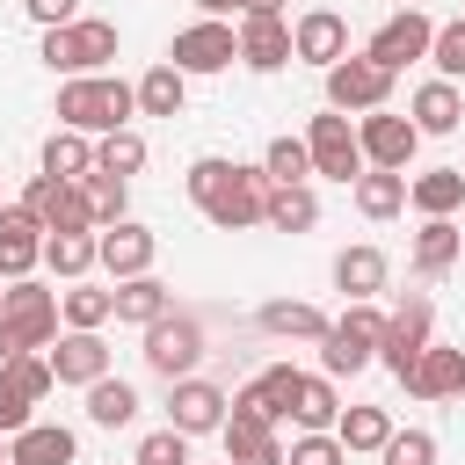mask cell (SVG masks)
I'll list each match as a JSON object with an SVG mask.
<instances>
[{"mask_svg":"<svg viewBox=\"0 0 465 465\" xmlns=\"http://www.w3.org/2000/svg\"><path fill=\"white\" fill-rule=\"evenodd\" d=\"M182 189H189V203H196V211H203L218 232H247V225H262L269 174H262V167H240V160H218V153H203V160H189Z\"/></svg>","mask_w":465,"mask_h":465,"instance_id":"cell-1","label":"cell"},{"mask_svg":"<svg viewBox=\"0 0 465 465\" xmlns=\"http://www.w3.org/2000/svg\"><path fill=\"white\" fill-rule=\"evenodd\" d=\"M51 116H58L65 131L109 138V131H124V124L138 116V94H131L116 73H73V80H58V102H51Z\"/></svg>","mask_w":465,"mask_h":465,"instance_id":"cell-2","label":"cell"},{"mask_svg":"<svg viewBox=\"0 0 465 465\" xmlns=\"http://www.w3.org/2000/svg\"><path fill=\"white\" fill-rule=\"evenodd\" d=\"M116 22H102V15H73V22H58V29H44V65L58 73V80H73V73H102L109 58H116Z\"/></svg>","mask_w":465,"mask_h":465,"instance_id":"cell-3","label":"cell"},{"mask_svg":"<svg viewBox=\"0 0 465 465\" xmlns=\"http://www.w3.org/2000/svg\"><path fill=\"white\" fill-rule=\"evenodd\" d=\"M378 334H385V312L371 298H349V312L327 320V334L312 341L320 349V371L327 378H356L363 363H378Z\"/></svg>","mask_w":465,"mask_h":465,"instance_id":"cell-4","label":"cell"},{"mask_svg":"<svg viewBox=\"0 0 465 465\" xmlns=\"http://www.w3.org/2000/svg\"><path fill=\"white\" fill-rule=\"evenodd\" d=\"M138 334H145V371L167 378V385L189 378V371L203 363V320H196V312H174V305H167V312L145 320Z\"/></svg>","mask_w":465,"mask_h":465,"instance_id":"cell-5","label":"cell"},{"mask_svg":"<svg viewBox=\"0 0 465 465\" xmlns=\"http://www.w3.org/2000/svg\"><path fill=\"white\" fill-rule=\"evenodd\" d=\"M392 80H400V73H385L371 51H341V58L327 65V109H341V116L385 109V102H392Z\"/></svg>","mask_w":465,"mask_h":465,"instance_id":"cell-6","label":"cell"},{"mask_svg":"<svg viewBox=\"0 0 465 465\" xmlns=\"http://www.w3.org/2000/svg\"><path fill=\"white\" fill-rule=\"evenodd\" d=\"M0 327L22 341V349H51L58 341V291H44L36 276H15L0 291Z\"/></svg>","mask_w":465,"mask_h":465,"instance_id":"cell-7","label":"cell"},{"mask_svg":"<svg viewBox=\"0 0 465 465\" xmlns=\"http://www.w3.org/2000/svg\"><path fill=\"white\" fill-rule=\"evenodd\" d=\"M429 327H436V305H429V291H407V298L385 312V334H378V363H385L392 378H407V371H414V356L429 349Z\"/></svg>","mask_w":465,"mask_h":465,"instance_id":"cell-8","label":"cell"},{"mask_svg":"<svg viewBox=\"0 0 465 465\" xmlns=\"http://www.w3.org/2000/svg\"><path fill=\"white\" fill-rule=\"evenodd\" d=\"M240 58V36H232V22H218V15H203V22H189V29H174V44H167V65L174 73H225Z\"/></svg>","mask_w":465,"mask_h":465,"instance_id":"cell-9","label":"cell"},{"mask_svg":"<svg viewBox=\"0 0 465 465\" xmlns=\"http://www.w3.org/2000/svg\"><path fill=\"white\" fill-rule=\"evenodd\" d=\"M429 36H436V22H429L421 7H392V15L371 29V44H363V51H371L385 73H407V65H421V58H429Z\"/></svg>","mask_w":465,"mask_h":465,"instance_id":"cell-10","label":"cell"},{"mask_svg":"<svg viewBox=\"0 0 465 465\" xmlns=\"http://www.w3.org/2000/svg\"><path fill=\"white\" fill-rule=\"evenodd\" d=\"M356 145H363V167L407 174L414 153H421V131H414L407 116H392V109H363V116H356Z\"/></svg>","mask_w":465,"mask_h":465,"instance_id":"cell-11","label":"cell"},{"mask_svg":"<svg viewBox=\"0 0 465 465\" xmlns=\"http://www.w3.org/2000/svg\"><path fill=\"white\" fill-rule=\"evenodd\" d=\"M305 153H312V174H327V182H356L363 174V145H356V124L341 109L305 124Z\"/></svg>","mask_w":465,"mask_h":465,"instance_id":"cell-12","label":"cell"},{"mask_svg":"<svg viewBox=\"0 0 465 465\" xmlns=\"http://www.w3.org/2000/svg\"><path fill=\"white\" fill-rule=\"evenodd\" d=\"M153 254H160L153 225H138V218L94 225V269H102L109 283H124V276H145V269H153Z\"/></svg>","mask_w":465,"mask_h":465,"instance_id":"cell-13","label":"cell"},{"mask_svg":"<svg viewBox=\"0 0 465 465\" xmlns=\"http://www.w3.org/2000/svg\"><path fill=\"white\" fill-rule=\"evenodd\" d=\"M225 407H232V400H225L211 378H196V371L167 385V429H182L189 443H196V436H218V429H225Z\"/></svg>","mask_w":465,"mask_h":465,"instance_id":"cell-14","label":"cell"},{"mask_svg":"<svg viewBox=\"0 0 465 465\" xmlns=\"http://www.w3.org/2000/svg\"><path fill=\"white\" fill-rule=\"evenodd\" d=\"M44 356H51V378H58V385H80V392L109 371V341H102V327H65Z\"/></svg>","mask_w":465,"mask_h":465,"instance_id":"cell-15","label":"cell"},{"mask_svg":"<svg viewBox=\"0 0 465 465\" xmlns=\"http://www.w3.org/2000/svg\"><path fill=\"white\" fill-rule=\"evenodd\" d=\"M44 269V218L22 203H0V283Z\"/></svg>","mask_w":465,"mask_h":465,"instance_id":"cell-16","label":"cell"},{"mask_svg":"<svg viewBox=\"0 0 465 465\" xmlns=\"http://www.w3.org/2000/svg\"><path fill=\"white\" fill-rule=\"evenodd\" d=\"M232 36H240V65L247 73H283L291 65V22L283 15H240Z\"/></svg>","mask_w":465,"mask_h":465,"instance_id":"cell-17","label":"cell"},{"mask_svg":"<svg viewBox=\"0 0 465 465\" xmlns=\"http://www.w3.org/2000/svg\"><path fill=\"white\" fill-rule=\"evenodd\" d=\"M341 51H349V22H341L334 7H305V15L291 22V58H305V65L327 73Z\"/></svg>","mask_w":465,"mask_h":465,"instance_id":"cell-18","label":"cell"},{"mask_svg":"<svg viewBox=\"0 0 465 465\" xmlns=\"http://www.w3.org/2000/svg\"><path fill=\"white\" fill-rule=\"evenodd\" d=\"M291 392H298V363H262V371L232 392V407L254 414V421H291Z\"/></svg>","mask_w":465,"mask_h":465,"instance_id":"cell-19","label":"cell"},{"mask_svg":"<svg viewBox=\"0 0 465 465\" xmlns=\"http://www.w3.org/2000/svg\"><path fill=\"white\" fill-rule=\"evenodd\" d=\"M400 385H407L414 400H458V392H465V349H450V341H429Z\"/></svg>","mask_w":465,"mask_h":465,"instance_id":"cell-20","label":"cell"},{"mask_svg":"<svg viewBox=\"0 0 465 465\" xmlns=\"http://www.w3.org/2000/svg\"><path fill=\"white\" fill-rule=\"evenodd\" d=\"M225 465H283V436H276V421H254V414H240V407H225Z\"/></svg>","mask_w":465,"mask_h":465,"instance_id":"cell-21","label":"cell"},{"mask_svg":"<svg viewBox=\"0 0 465 465\" xmlns=\"http://www.w3.org/2000/svg\"><path fill=\"white\" fill-rule=\"evenodd\" d=\"M407 124H414L421 138H450V131L465 124V94H458V80H421L414 102H407Z\"/></svg>","mask_w":465,"mask_h":465,"instance_id":"cell-22","label":"cell"},{"mask_svg":"<svg viewBox=\"0 0 465 465\" xmlns=\"http://www.w3.org/2000/svg\"><path fill=\"white\" fill-rule=\"evenodd\" d=\"M73 450H80V436L65 421H29L7 436V465H73Z\"/></svg>","mask_w":465,"mask_h":465,"instance_id":"cell-23","label":"cell"},{"mask_svg":"<svg viewBox=\"0 0 465 465\" xmlns=\"http://www.w3.org/2000/svg\"><path fill=\"white\" fill-rule=\"evenodd\" d=\"M262 225H269V232H312V225H320V196H312V182H269V196H262Z\"/></svg>","mask_w":465,"mask_h":465,"instance_id":"cell-24","label":"cell"},{"mask_svg":"<svg viewBox=\"0 0 465 465\" xmlns=\"http://www.w3.org/2000/svg\"><path fill=\"white\" fill-rule=\"evenodd\" d=\"M334 291H341V298H378V291H385V247H371V240L341 247V254H334Z\"/></svg>","mask_w":465,"mask_h":465,"instance_id":"cell-25","label":"cell"},{"mask_svg":"<svg viewBox=\"0 0 465 465\" xmlns=\"http://www.w3.org/2000/svg\"><path fill=\"white\" fill-rule=\"evenodd\" d=\"M36 167H44V174H58V182H87V174H94V138L58 124V131L44 138V153H36Z\"/></svg>","mask_w":465,"mask_h":465,"instance_id":"cell-26","label":"cell"},{"mask_svg":"<svg viewBox=\"0 0 465 465\" xmlns=\"http://www.w3.org/2000/svg\"><path fill=\"white\" fill-rule=\"evenodd\" d=\"M407 203L421 218H450L465 203V167H429V174H407Z\"/></svg>","mask_w":465,"mask_h":465,"instance_id":"cell-27","label":"cell"},{"mask_svg":"<svg viewBox=\"0 0 465 465\" xmlns=\"http://www.w3.org/2000/svg\"><path fill=\"white\" fill-rule=\"evenodd\" d=\"M458 254H465L458 218H421V232H414V276H443V269H458Z\"/></svg>","mask_w":465,"mask_h":465,"instance_id":"cell-28","label":"cell"},{"mask_svg":"<svg viewBox=\"0 0 465 465\" xmlns=\"http://www.w3.org/2000/svg\"><path fill=\"white\" fill-rule=\"evenodd\" d=\"M109 305H116V320H124V327H145V320H160V312L174 305V291L145 269V276H124V283L109 291Z\"/></svg>","mask_w":465,"mask_h":465,"instance_id":"cell-29","label":"cell"},{"mask_svg":"<svg viewBox=\"0 0 465 465\" xmlns=\"http://www.w3.org/2000/svg\"><path fill=\"white\" fill-rule=\"evenodd\" d=\"M254 320H262V334H276V341H320V334H327V312L305 305V298H269Z\"/></svg>","mask_w":465,"mask_h":465,"instance_id":"cell-30","label":"cell"},{"mask_svg":"<svg viewBox=\"0 0 465 465\" xmlns=\"http://www.w3.org/2000/svg\"><path fill=\"white\" fill-rule=\"evenodd\" d=\"M356 211H363L371 225L400 218V211H407V174H392V167H363V174H356Z\"/></svg>","mask_w":465,"mask_h":465,"instance_id":"cell-31","label":"cell"},{"mask_svg":"<svg viewBox=\"0 0 465 465\" xmlns=\"http://www.w3.org/2000/svg\"><path fill=\"white\" fill-rule=\"evenodd\" d=\"M334 414H341V392H334V378H327V371H298L291 421H298V429H334Z\"/></svg>","mask_w":465,"mask_h":465,"instance_id":"cell-32","label":"cell"},{"mask_svg":"<svg viewBox=\"0 0 465 465\" xmlns=\"http://www.w3.org/2000/svg\"><path fill=\"white\" fill-rule=\"evenodd\" d=\"M87 421H94V429H124V421H138V392H131V378L102 371V378L87 385Z\"/></svg>","mask_w":465,"mask_h":465,"instance_id":"cell-33","label":"cell"},{"mask_svg":"<svg viewBox=\"0 0 465 465\" xmlns=\"http://www.w3.org/2000/svg\"><path fill=\"white\" fill-rule=\"evenodd\" d=\"M131 94H138V116H182V102H189V73H174V65L160 58Z\"/></svg>","mask_w":465,"mask_h":465,"instance_id":"cell-34","label":"cell"},{"mask_svg":"<svg viewBox=\"0 0 465 465\" xmlns=\"http://www.w3.org/2000/svg\"><path fill=\"white\" fill-rule=\"evenodd\" d=\"M44 269L58 283H80L94 269V232H44Z\"/></svg>","mask_w":465,"mask_h":465,"instance_id":"cell-35","label":"cell"},{"mask_svg":"<svg viewBox=\"0 0 465 465\" xmlns=\"http://www.w3.org/2000/svg\"><path fill=\"white\" fill-rule=\"evenodd\" d=\"M385 436H392V414H385V407H341V414H334V443H341L349 458H356V450H378Z\"/></svg>","mask_w":465,"mask_h":465,"instance_id":"cell-36","label":"cell"},{"mask_svg":"<svg viewBox=\"0 0 465 465\" xmlns=\"http://www.w3.org/2000/svg\"><path fill=\"white\" fill-rule=\"evenodd\" d=\"M145 160H153V145H145L131 124H124V131H109V138H94V167H102V174H124V182H131Z\"/></svg>","mask_w":465,"mask_h":465,"instance_id":"cell-37","label":"cell"},{"mask_svg":"<svg viewBox=\"0 0 465 465\" xmlns=\"http://www.w3.org/2000/svg\"><path fill=\"white\" fill-rule=\"evenodd\" d=\"M58 320H65V327H109V320H116V305H109V291H94V283L80 276V283H65V291H58Z\"/></svg>","mask_w":465,"mask_h":465,"instance_id":"cell-38","label":"cell"},{"mask_svg":"<svg viewBox=\"0 0 465 465\" xmlns=\"http://www.w3.org/2000/svg\"><path fill=\"white\" fill-rule=\"evenodd\" d=\"M262 174H269V182H312V153H305V138H291V131L269 138V145H262Z\"/></svg>","mask_w":465,"mask_h":465,"instance_id":"cell-39","label":"cell"},{"mask_svg":"<svg viewBox=\"0 0 465 465\" xmlns=\"http://www.w3.org/2000/svg\"><path fill=\"white\" fill-rule=\"evenodd\" d=\"M80 189H87V203H94V225H116V218H131V182H124V174H102V167H94Z\"/></svg>","mask_w":465,"mask_h":465,"instance_id":"cell-40","label":"cell"},{"mask_svg":"<svg viewBox=\"0 0 465 465\" xmlns=\"http://www.w3.org/2000/svg\"><path fill=\"white\" fill-rule=\"evenodd\" d=\"M44 232H94V203H87L80 182H58V203H51Z\"/></svg>","mask_w":465,"mask_h":465,"instance_id":"cell-41","label":"cell"},{"mask_svg":"<svg viewBox=\"0 0 465 465\" xmlns=\"http://www.w3.org/2000/svg\"><path fill=\"white\" fill-rule=\"evenodd\" d=\"M283 465H349V450L334 443V429H298L283 443Z\"/></svg>","mask_w":465,"mask_h":465,"instance_id":"cell-42","label":"cell"},{"mask_svg":"<svg viewBox=\"0 0 465 465\" xmlns=\"http://www.w3.org/2000/svg\"><path fill=\"white\" fill-rule=\"evenodd\" d=\"M429 65H436V80H465V15H458V22H436Z\"/></svg>","mask_w":465,"mask_h":465,"instance_id":"cell-43","label":"cell"},{"mask_svg":"<svg viewBox=\"0 0 465 465\" xmlns=\"http://www.w3.org/2000/svg\"><path fill=\"white\" fill-rule=\"evenodd\" d=\"M378 458H385V465H436V436H429V429H392V436L378 443Z\"/></svg>","mask_w":465,"mask_h":465,"instance_id":"cell-44","label":"cell"},{"mask_svg":"<svg viewBox=\"0 0 465 465\" xmlns=\"http://www.w3.org/2000/svg\"><path fill=\"white\" fill-rule=\"evenodd\" d=\"M131 465H189V436L182 429H153V436H138Z\"/></svg>","mask_w":465,"mask_h":465,"instance_id":"cell-45","label":"cell"},{"mask_svg":"<svg viewBox=\"0 0 465 465\" xmlns=\"http://www.w3.org/2000/svg\"><path fill=\"white\" fill-rule=\"evenodd\" d=\"M29 421H36V400L0 371V436H15V429H29Z\"/></svg>","mask_w":465,"mask_h":465,"instance_id":"cell-46","label":"cell"},{"mask_svg":"<svg viewBox=\"0 0 465 465\" xmlns=\"http://www.w3.org/2000/svg\"><path fill=\"white\" fill-rule=\"evenodd\" d=\"M51 203H58V174H29V189H22V211H36V218H51Z\"/></svg>","mask_w":465,"mask_h":465,"instance_id":"cell-47","label":"cell"},{"mask_svg":"<svg viewBox=\"0 0 465 465\" xmlns=\"http://www.w3.org/2000/svg\"><path fill=\"white\" fill-rule=\"evenodd\" d=\"M22 7H29V22H36V29H58V22H73V7H80V0H22Z\"/></svg>","mask_w":465,"mask_h":465,"instance_id":"cell-48","label":"cell"},{"mask_svg":"<svg viewBox=\"0 0 465 465\" xmlns=\"http://www.w3.org/2000/svg\"><path fill=\"white\" fill-rule=\"evenodd\" d=\"M196 7H203V15H218V22H225V15H240V7H247V0H196Z\"/></svg>","mask_w":465,"mask_h":465,"instance_id":"cell-49","label":"cell"},{"mask_svg":"<svg viewBox=\"0 0 465 465\" xmlns=\"http://www.w3.org/2000/svg\"><path fill=\"white\" fill-rule=\"evenodd\" d=\"M240 15H283V0H247Z\"/></svg>","mask_w":465,"mask_h":465,"instance_id":"cell-50","label":"cell"},{"mask_svg":"<svg viewBox=\"0 0 465 465\" xmlns=\"http://www.w3.org/2000/svg\"><path fill=\"white\" fill-rule=\"evenodd\" d=\"M0 465H7V436H0Z\"/></svg>","mask_w":465,"mask_h":465,"instance_id":"cell-51","label":"cell"},{"mask_svg":"<svg viewBox=\"0 0 465 465\" xmlns=\"http://www.w3.org/2000/svg\"><path fill=\"white\" fill-rule=\"evenodd\" d=\"M392 7H421V0H392Z\"/></svg>","mask_w":465,"mask_h":465,"instance_id":"cell-52","label":"cell"},{"mask_svg":"<svg viewBox=\"0 0 465 465\" xmlns=\"http://www.w3.org/2000/svg\"><path fill=\"white\" fill-rule=\"evenodd\" d=\"M0 291H7V283H0Z\"/></svg>","mask_w":465,"mask_h":465,"instance_id":"cell-53","label":"cell"}]
</instances>
